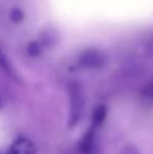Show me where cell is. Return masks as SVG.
<instances>
[{
	"label": "cell",
	"mask_w": 153,
	"mask_h": 154,
	"mask_svg": "<svg viewBox=\"0 0 153 154\" xmlns=\"http://www.w3.org/2000/svg\"><path fill=\"white\" fill-rule=\"evenodd\" d=\"M59 41V34L56 29H45L41 35V42L46 46H51Z\"/></svg>",
	"instance_id": "6"
},
{
	"label": "cell",
	"mask_w": 153,
	"mask_h": 154,
	"mask_svg": "<svg viewBox=\"0 0 153 154\" xmlns=\"http://www.w3.org/2000/svg\"><path fill=\"white\" fill-rule=\"evenodd\" d=\"M11 20L14 23H19L24 19V13L20 10V8H14V10L11 12Z\"/></svg>",
	"instance_id": "7"
},
{
	"label": "cell",
	"mask_w": 153,
	"mask_h": 154,
	"mask_svg": "<svg viewBox=\"0 0 153 154\" xmlns=\"http://www.w3.org/2000/svg\"><path fill=\"white\" fill-rule=\"evenodd\" d=\"M79 151L81 154H98L99 147L96 143V135L93 129H89L79 143Z\"/></svg>",
	"instance_id": "2"
},
{
	"label": "cell",
	"mask_w": 153,
	"mask_h": 154,
	"mask_svg": "<svg viewBox=\"0 0 153 154\" xmlns=\"http://www.w3.org/2000/svg\"><path fill=\"white\" fill-rule=\"evenodd\" d=\"M121 154H139V151L137 150L136 147L132 146V145H128L122 150Z\"/></svg>",
	"instance_id": "10"
},
{
	"label": "cell",
	"mask_w": 153,
	"mask_h": 154,
	"mask_svg": "<svg viewBox=\"0 0 153 154\" xmlns=\"http://www.w3.org/2000/svg\"><path fill=\"white\" fill-rule=\"evenodd\" d=\"M0 106H1V100H0Z\"/></svg>",
	"instance_id": "12"
},
{
	"label": "cell",
	"mask_w": 153,
	"mask_h": 154,
	"mask_svg": "<svg viewBox=\"0 0 153 154\" xmlns=\"http://www.w3.org/2000/svg\"><path fill=\"white\" fill-rule=\"evenodd\" d=\"M146 94H147L149 97L153 99V84L152 85H149L147 87V89H146Z\"/></svg>",
	"instance_id": "11"
},
{
	"label": "cell",
	"mask_w": 153,
	"mask_h": 154,
	"mask_svg": "<svg viewBox=\"0 0 153 154\" xmlns=\"http://www.w3.org/2000/svg\"><path fill=\"white\" fill-rule=\"evenodd\" d=\"M70 102V116H69V126H75L79 122L83 114L84 108V95L81 86L78 83H72L68 86Z\"/></svg>",
	"instance_id": "1"
},
{
	"label": "cell",
	"mask_w": 153,
	"mask_h": 154,
	"mask_svg": "<svg viewBox=\"0 0 153 154\" xmlns=\"http://www.w3.org/2000/svg\"><path fill=\"white\" fill-rule=\"evenodd\" d=\"M107 116V107L103 104L98 105L96 108L93 109L92 112V124H93L94 127H98L101 126L104 123L105 119Z\"/></svg>",
	"instance_id": "5"
},
{
	"label": "cell",
	"mask_w": 153,
	"mask_h": 154,
	"mask_svg": "<svg viewBox=\"0 0 153 154\" xmlns=\"http://www.w3.org/2000/svg\"><path fill=\"white\" fill-rule=\"evenodd\" d=\"M80 64L88 68H99L105 64V58L99 51L89 49L81 56Z\"/></svg>",
	"instance_id": "3"
},
{
	"label": "cell",
	"mask_w": 153,
	"mask_h": 154,
	"mask_svg": "<svg viewBox=\"0 0 153 154\" xmlns=\"http://www.w3.org/2000/svg\"><path fill=\"white\" fill-rule=\"evenodd\" d=\"M8 154H36V147L29 138L20 137L11 145Z\"/></svg>",
	"instance_id": "4"
},
{
	"label": "cell",
	"mask_w": 153,
	"mask_h": 154,
	"mask_svg": "<svg viewBox=\"0 0 153 154\" xmlns=\"http://www.w3.org/2000/svg\"><path fill=\"white\" fill-rule=\"evenodd\" d=\"M40 45L38 44L37 42H32L29 43V45L27 46V53H29V56L32 57H36L40 54Z\"/></svg>",
	"instance_id": "8"
},
{
	"label": "cell",
	"mask_w": 153,
	"mask_h": 154,
	"mask_svg": "<svg viewBox=\"0 0 153 154\" xmlns=\"http://www.w3.org/2000/svg\"><path fill=\"white\" fill-rule=\"evenodd\" d=\"M0 67L5 69V70H10L11 69L10 63H8V59H6V57L4 56V54L2 53L1 49H0Z\"/></svg>",
	"instance_id": "9"
}]
</instances>
